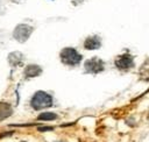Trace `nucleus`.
Instances as JSON below:
<instances>
[{
	"instance_id": "f257e3e1",
	"label": "nucleus",
	"mask_w": 149,
	"mask_h": 142,
	"mask_svg": "<svg viewBox=\"0 0 149 142\" xmlns=\"http://www.w3.org/2000/svg\"><path fill=\"white\" fill-rule=\"evenodd\" d=\"M52 105H54V98L47 91H42V90L36 91L30 99V106L35 111L45 109L51 107Z\"/></svg>"
},
{
	"instance_id": "f03ea898",
	"label": "nucleus",
	"mask_w": 149,
	"mask_h": 142,
	"mask_svg": "<svg viewBox=\"0 0 149 142\" xmlns=\"http://www.w3.org/2000/svg\"><path fill=\"white\" fill-rule=\"evenodd\" d=\"M59 58L61 62L68 66H77L83 61V56L78 52V50L71 47L63 48L59 52Z\"/></svg>"
},
{
	"instance_id": "7ed1b4c3",
	"label": "nucleus",
	"mask_w": 149,
	"mask_h": 142,
	"mask_svg": "<svg viewBox=\"0 0 149 142\" xmlns=\"http://www.w3.org/2000/svg\"><path fill=\"white\" fill-rule=\"evenodd\" d=\"M34 31V27L33 26H29L27 23H20L17 24L14 30H13V37L20 42V43H23L26 41H28V38L31 36Z\"/></svg>"
},
{
	"instance_id": "20e7f679",
	"label": "nucleus",
	"mask_w": 149,
	"mask_h": 142,
	"mask_svg": "<svg viewBox=\"0 0 149 142\" xmlns=\"http://www.w3.org/2000/svg\"><path fill=\"white\" fill-rule=\"evenodd\" d=\"M84 69L87 73L97 74V73H100L105 70V63H104V61H101L98 57H92V58L85 61Z\"/></svg>"
},
{
	"instance_id": "39448f33",
	"label": "nucleus",
	"mask_w": 149,
	"mask_h": 142,
	"mask_svg": "<svg viewBox=\"0 0 149 142\" xmlns=\"http://www.w3.org/2000/svg\"><path fill=\"white\" fill-rule=\"evenodd\" d=\"M114 64H115V66L119 70H121V71H128L129 69H132L134 66V58L129 54H122V55H119L115 58Z\"/></svg>"
},
{
	"instance_id": "423d86ee",
	"label": "nucleus",
	"mask_w": 149,
	"mask_h": 142,
	"mask_svg": "<svg viewBox=\"0 0 149 142\" xmlns=\"http://www.w3.org/2000/svg\"><path fill=\"white\" fill-rule=\"evenodd\" d=\"M83 45L87 50H97L101 47V40L98 35H91L85 38Z\"/></svg>"
},
{
	"instance_id": "0eeeda50",
	"label": "nucleus",
	"mask_w": 149,
	"mask_h": 142,
	"mask_svg": "<svg viewBox=\"0 0 149 142\" xmlns=\"http://www.w3.org/2000/svg\"><path fill=\"white\" fill-rule=\"evenodd\" d=\"M7 61L10 66H21L24 62V56L20 51H12L10 54H8Z\"/></svg>"
},
{
	"instance_id": "6e6552de",
	"label": "nucleus",
	"mask_w": 149,
	"mask_h": 142,
	"mask_svg": "<svg viewBox=\"0 0 149 142\" xmlns=\"http://www.w3.org/2000/svg\"><path fill=\"white\" fill-rule=\"evenodd\" d=\"M42 71L43 70H42V68L40 65H37V64H28L23 70V74H24L26 78L29 79V78H35V77L40 76L42 73Z\"/></svg>"
},
{
	"instance_id": "1a4fd4ad",
	"label": "nucleus",
	"mask_w": 149,
	"mask_h": 142,
	"mask_svg": "<svg viewBox=\"0 0 149 142\" xmlns=\"http://www.w3.org/2000/svg\"><path fill=\"white\" fill-rule=\"evenodd\" d=\"M12 114H13L12 106L6 101H0V122L9 118Z\"/></svg>"
},
{
	"instance_id": "9d476101",
	"label": "nucleus",
	"mask_w": 149,
	"mask_h": 142,
	"mask_svg": "<svg viewBox=\"0 0 149 142\" xmlns=\"http://www.w3.org/2000/svg\"><path fill=\"white\" fill-rule=\"evenodd\" d=\"M57 119H58V115L52 112H43L37 116V120L40 121H54Z\"/></svg>"
},
{
	"instance_id": "9b49d317",
	"label": "nucleus",
	"mask_w": 149,
	"mask_h": 142,
	"mask_svg": "<svg viewBox=\"0 0 149 142\" xmlns=\"http://www.w3.org/2000/svg\"><path fill=\"white\" fill-rule=\"evenodd\" d=\"M140 73H141V76H142L143 79L149 80V59H147V61L143 63V65L141 66Z\"/></svg>"
},
{
	"instance_id": "f8f14e48",
	"label": "nucleus",
	"mask_w": 149,
	"mask_h": 142,
	"mask_svg": "<svg viewBox=\"0 0 149 142\" xmlns=\"http://www.w3.org/2000/svg\"><path fill=\"white\" fill-rule=\"evenodd\" d=\"M40 132H44V130H52V127H38Z\"/></svg>"
},
{
	"instance_id": "ddd939ff",
	"label": "nucleus",
	"mask_w": 149,
	"mask_h": 142,
	"mask_svg": "<svg viewBox=\"0 0 149 142\" xmlns=\"http://www.w3.org/2000/svg\"><path fill=\"white\" fill-rule=\"evenodd\" d=\"M77 2H81V1H84V0H76Z\"/></svg>"
}]
</instances>
